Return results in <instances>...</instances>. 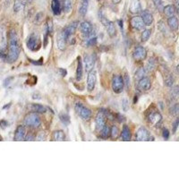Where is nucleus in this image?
Returning a JSON list of instances; mask_svg holds the SVG:
<instances>
[{"mask_svg": "<svg viewBox=\"0 0 179 179\" xmlns=\"http://www.w3.org/2000/svg\"><path fill=\"white\" fill-rule=\"evenodd\" d=\"M8 42H9V52L7 60L9 63L15 62L21 53V45L18 39L17 33L14 29H11L8 32Z\"/></svg>", "mask_w": 179, "mask_h": 179, "instance_id": "1", "label": "nucleus"}, {"mask_svg": "<svg viewBox=\"0 0 179 179\" xmlns=\"http://www.w3.org/2000/svg\"><path fill=\"white\" fill-rule=\"evenodd\" d=\"M74 108H75V111L76 113L79 115L80 117H82L83 120L85 121H88L91 119L92 115V110L90 108H88L87 107H85L82 102L80 101H77L74 105Z\"/></svg>", "mask_w": 179, "mask_h": 179, "instance_id": "2", "label": "nucleus"}, {"mask_svg": "<svg viewBox=\"0 0 179 179\" xmlns=\"http://www.w3.org/2000/svg\"><path fill=\"white\" fill-rule=\"evenodd\" d=\"M24 125L28 127L37 128L41 125V120L39 115L34 112H31L28 114L24 118Z\"/></svg>", "mask_w": 179, "mask_h": 179, "instance_id": "3", "label": "nucleus"}, {"mask_svg": "<svg viewBox=\"0 0 179 179\" xmlns=\"http://www.w3.org/2000/svg\"><path fill=\"white\" fill-rule=\"evenodd\" d=\"M135 140L138 142H150V141H154V138L150 134V132L146 129V127L141 126L136 132Z\"/></svg>", "mask_w": 179, "mask_h": 179, "instance_id": "4", "label": "nucleus"}, {"mask_svg": "<svg viewBox=\"0 0 179 179\" xmlns=\"http://www.w3.org/2000/svg\"><path fill=\"white\" fill-rule=\"evenodd\" d=\"M78 25H79L78 21H73V22H71L69 25H67V26L61 31V34L63 35V37H64V40H65L66 41H68L69 39L75 33L76 29L78 28Z\"/></svg>", "mask_w": 179, "mask_h": 179, "instance_id": "5", "label": "nucleus"}, {"mask_svg": "<svg viewBox=\"0 0 179 179\" xmlns=\"http://www.w3.org/2000/svg\"><path fill=\"white\" fill-rule=\"evenodd\" d=\"M111 86H112L113 92L116 94H119L123 92L125 85H124V81H123V77L121 75H114L113 76Z\"/></svg>", "mask_w": 179, "mask_h": 179, "instance_id": "6", "label": "nucleus"}, {"mask_svg": "<svg viewBox=\"0 0 179 179\" xmlns=\"http://www.w3.org/2000/svg\"><path fill=\"white\" fill-rule=\"evenodd\" d=\"M41 47V43L39 37L35 34H31L27 40V48L31 51H38Z\"/></svg>", "mask_w": 179, "mask_h": 179, "instance_id": "7", "label": "nucleus"}, {"mask_svg": "<svg viewBox=\"0 0 179 179\" xmlns=\"http://www.w3.org/2000/svg\"><path fill=\"white\" fill-rule=\"evenodd\" d=\"M79 29H80V31L82 32V36L85 39H87L93 32L92 24L88 21H82V22H81L80 25H79Z\"/></svg>", "mask_w": 179, "mask_h": 179, "instance_id": "8", "label": "nucleus"}, {"mask_svg": "<svg viewBox=\"0 0 179 179\" xmlns=\"http://www.w3.org/2000/svg\"><path fill=\"white\" fill-rule=\"evenodd\" d=\"M97 83V73L94 70H92L88 73V77H87V90L91 92H93L95 89V86Z\"/></svg>", "mask_w": 179, "mask_h": 179, "instance_id": "9", "label": "nucleus"}, {"mask_svg": "<svg viewBox=\"0 0 179 179\" xmlns=\"http://www.w3.org/2000/svg\"><path fill=\"white\" fill-rule=\"evenodd\" d=\"M96 129L100 132L102 129L104 128V126L106 125V115L103 111V109H101L99 111V113L97 114L96 116Z\"/></svg>", "mask_w": 179, "mask_h": 179, "instance_id": "10", "label": "nucleus"}, {"mask_svg": "<svg viewBox=\"0 0 179 179\" xmlns=\"http://www.w3.org/2000/svg\"><path fill=\"white\" fill-rule=\"evenodd\" d=\"M133 57L135 59L136 61H142L143 59H145L147 57V50L145 49L143 47L138 46L134 49L133 52Z\"/></svg>", "mask_w": 179, "mask_h": 179, "instance_id": "11", "label": "nucleus"}, {"mask_svg": "<svg viewBox=\"0 0 179 179\" xmlns=\"http://www.w3.org/2000/svg\"><path fill=\"white\" fill-rule=\"evenodd\" d=\"M130 23H131V26L133 27V29H134L136 31H143L145 29V24L143 22V19L141 18V16L132 17Z\"/></svg>", "mask_w": 179, "mask_h": 179, "instance_id": "12", "label": "nucleus"}, {"mask_svg": "<svg viewBox=\"0 0 179 179\" xmlns=\"http://www.w3.org/2000/svg\"><path fill=\"white\" fill-rule=\"evenodd\" d=\"M101 21H102V23L105 25L108 35L110 36V37H114V36L116 34V29L115 27L114 22L111 21H108L105 17H102V18H101Z\"/></svg>", "mask_w": 179, "mask_h": 179, "instance_id": "13", "label": "nucleus"}, {"mask_svg": "<svg viewBox=\"0 0 179 179\" xmlns=\"http://www.w3.org/2000/svg\"><path fill=\"white\" fill-rule=\"evenodd\" d=\"M83 64H84V67H85L86 72L89 73L90 71L93 70L94 64H95V59H94L92 55L85 54L84 58H83Z\"/></svg>", "mask_w": 179, "mask_h": 179, "instance_id": "14", "label": "nucleus"}, {"mask_svg": "<svg viewBox=\"0 0 179 179\" xmlns=\"http://www.w3.org/2000/svg\"><path fill=\"white\" fill-rule=\"evenodd\" d=\"M26 137V129L23 125H19L15 133H14V141L16 142H21V141H24Z\"/></svg>", "mask_w": 179, "mask_h": 179, "instance_id": "15", "label": "nucleus"}, {"mask_svg": "<svg viewBox=\"0 0 179 179\" xmlns=\"http://www.w3.org/2000/svg\"><path fill=\"white\" fill-rule=\"evenodd\" d=\"M28 108L31 111L37 114H43L47 111V107L40 104H37V103H31L28 105Z\"/></svg>", "mask_w": 179, "mask_h": 179, "instance_id": "16", "label": "nucleus"}, {"mask_svg": "<svg viewBox=\"0 0 179 179\" xmlns=\"http://www.w3.org/2000/svg\"><path fill=\"white\" fill-rule=\"evenodd\" d=\"M150 87H151V82H150V78L145 76V77L139 80L138 88L141 91H149L150 89Z\"/></svg>", "mask_w": 179, "mask_h": 179, "instance_id": "17", "label": "nucleus"}, {"mask_svg": "<svg viewBox=\"0 0 179 179\" xmlns=\"http://www.w3.org/2000/svg\"><path fill=\"white\" fill-rule=\"evenodd\" d=\"M141 18L143 19V22L145 24V26H150L152 24L153 22V16L150 12H149L148 10H144L142 12V15H141Z\"/></svg>", "mask_w": 179, "mask_h": 179, "instance_id": "18", "label": "nucleus"}, {"mask_svg": "<svg viewBox=\"0 0 179 179\" xmlns=\"http://www.w3.org/2000/svg\"><path fill=\"white\" fill-rule=\"evenodd\" d=\"M130 12L132 14H138L142 11V5L140 0H132L130 5Z\"/></svg>", "mask_w": 179, "mask_h": 179, "instance_id": "19", "label": "nucleus"}, {"mask_svg": "<svg viewBox=\"0 0 179 179\" xmlns=\"http://www.w3.org/2000/svg\"><path fill=\"white\" fill-rule=\"evenodd\" d=\"M89 3H90V0H81L80 6H79L78 12L79 14H81L82 16H84V15L87 14L88 7H89Z\"/></svg>", "mask_w": 179, "mask_h": 179, "instance_id": "20", "label": "nucleus"}, {"mask_svg": "<svg viewBox=\"0 0 179 179\" xmlns=\"http://www.w3.org/2000/svg\"><path fill=\"white\" fill-rule=\"evenodd\" d=\"M121 138L124 142H128L131 140V132H130V129L129 127L125 125L123 126V130H122L121 133Z\"/></svg>", "mask_w": 179, "mask_h": 179, "instance_id": "21", "label": "nucleus"}, {"mask_svg": "<svg viewBox=\"0 0 179 179\" xmlns=\"http://www.w3.org/2000/svg\"><path fill=\"white\" fill-rule=\"evenodd\" d=\"M51 7L55 15H59L61 14V4L59 0H52Z\"/></svg>", "mask_w": 179, "mask_h": 179, "instance_id": "22", "label": "nucleus"}, {"mask_svg": "<svg viewBox=\"0 0 179 179\" xmlns=\"http://www.w3.org/2000/svg\"><path fill=\"white\" fill-rule=\"evenodd\" d=\"M52 137H53V141H55V142H63L65 139V134L63 131L57 130L53 133Z\"/></svg>", "mask_w": 179, "mask_h": 179, "instance_id": "23", "label": "nucleus"}, {"mask_svg": "<svg viewBox=\"0 0 179 179\" xmlns=\"http://www.w3.org/2000/svg\"><path fill=\"white\" fill-rule=\"evenodd\" d=\"M163 12H164L165 15L169 18V17H172V16H175L177 9H176V7H174L173 5H169V6L164 7Z\"/></svg>", "mask_w": 179, "mask_h": 179, "instance_id": "24", "label": "nucleus"}, {"mask_svg": "<svg viewBox=\"0 0 179 179\" xmlns=\"http://www.w3.org/2000/svg\"><path fill=\"white\" fill-rule=\"evenodd\" d=\"M149 119H150V122L151 124L157 125L158 123H159V122L161 121L162 115H160V113H158V112H153V113H151V114L150 115Z\"/></svg>", "mask_w": 179, "mask_h": 179, "instance_id": "25", "label": "nucleus"}, {"mask_svg": "<svg viewBox=\"0 0 179 179\" xmlns=\"http://www.w3.org/2000/svg\"><path fill=\"white\" fill-rule=\"evenodd\" d=\"M26 3L23 0H15L14 5V11L15 13H20L25 7Z\"/></svg>", "mask_w": 179, "mask_h": 179, "instance_id": "26", "label": "nucleus"}, {"mask_svg": "<svg viewBox=\"0 0 179 179\" xmlns=\"http://www.w3.org/2000/svg\"><path fill=\"white\" fill-rule=\"evenodd\" d=\"M167 24L169 28L174 31H177L178 29V20L176 16H172L167 19Z\"/></svg>", "mask_w": 179, "mask_h": 179, "instance_id": "27", "label": "nucleus"}, {"mask_svg": "<svg viewBox=\"0 0 179 179\" xmlns=\"http://www.w3.org/2000/svg\"><path fill=\"white\" fill-rule=\"evenodd\" d=\"M82 74H83V72H82V61L81 59V57H78V64H77V69H76V80H82Z\"/></svg>", "mask_w": 179, "mask_h": 179, "instance_id": "28", "label": "nucleus"}, {"mask_svg": "<svg viewBox=\"0 0 179 179\" xmlns=\"http://www.w3.org/2000/svg\"><path fill=\"white\" fill-rule=\"evenodd\" d=\"M66 40H64V38L63 37V35L60 33L59 36L57 37V48L59 49L60 50H64L65 49V44H66Z\"/></svg>", "mask_w": 179, "mask_h": 179, "instance_id": "29", "label": "nucleus"}, {"mask_svg": "<svg viewBox=\"0 0 179 179\" xmlns=\"http://www.w3.org/2000/svg\"><path fill=\"white\" fill-rule=\"evenodd\" d=\"M73 8V0H63V10L65 14H69Z\"/></svg>", "mask_w": 179, "mask_h": 179, "instance_id": "30", "label": "nucleus"}, {"mask_svg": "<svg viewBox=\"0 0 179 179\" xmlns=\"http://www.w3.org/2000/svg\"><path fill=\"white\" fill-rule=\"evenodd\" d=\"M146 76V70H145V68H143V67H140L137 71H136L135 74H134V77L137 80H140V79L143 78V77H145Z\"/></svg>", "mask_w": 179, "mask_h": 179, "instance_id": "31", "label": "nucleus"}, {"mask_svg": "<svg viewBox=\"0 0 179 179\" xmlns=\"http://www.w3.org/2000/svg\"><path fill=\"white\" fill-rule=\"evenodd\" d=\"M59 118L60 120L62 121V123L65 125H68L70 124V116L66 113H60L59 115Z\"/></svg>", "mask_w": 179, "mask_h": 179, "instance_id": "32", "label": "nucleus"}, {"mask_svg": "<svg viewBox=\"0 0 179 179\" xmlns=\"http://www.w3.org/2000/svg\"><path fill=\"white\" fill-rule=\"evenodd\" d=\"M100 133H101V137L103 139H107L110 137V128L107 125H105L104 128L100 131Z\"/></svg>", "mask_w": 179, "mask_h": 179, "instance_id": "33", "label": "nucleus"}, {"mask_svg": "<svg viewBox=\"0 0 179 179\" xmlns=\"http://www.w3.org/2000/svg\"><path fill=\"white\" fill-rule=\"evenodd\" d=\"M150 34H151V31L150 30H143L142 36H141V40L143 42H146L149 39H150Z\"/></svg>", "mask_w": 179, "mask_h": 179, "instance_id": "34", "label": "nucleus"}, {"mask_svg": "<svg viewBox=\"0 0 179 179\" xmlns=\"http://www.w3.org/2000/svg\"><path fill=\"white\" fill-rule=\"evenodd\" d=\"M153 3H154V5H155V7H156L160 13H162L163 10H164V5H163L162 0H153Z\"/></svg>", "mask_w": 179, "mask_h": 179, "instance_id": "35", "label": "nucleus"}, {"mask_svg": "<svg viewBox=\"0 0 179 179\" xmlns=\"http://www.w3.org/2000/svg\"><path fill=\"white\" fill-rule=\"evenodd\" d=\"M122 77H123V81H124V85L125 86L127 89H129V87H130V77H129V74L126 72H125L124 76H122Z\"/></svg>", "mask_w": 179, "mask_h": 179, "instance_id": "36", "label": "nucleus"}, {"mask_svg": "<svg viewBox=\"0 0 179 179\" xmlns=\"http://www.w3.org/2000/svg\"><path fill=\"white\" fill-rule=\"evenodd\" d=\"M47 139V133L45 131H40L38 135L36 137V140L37 141H40V142H42V141H45Z\"/></svg>", "mask_w": 179, "mask_h": 179, "instance_id": "37", "label": "nucleus"}, {"mask_svg": "<svg viewBox=\"0 0 179 179\" xmlns=\"http://www.w3.org/2000/svg\"><path fill=\"white\" fill-rule=\"evenodd\" d=\"M122 107L125 112H127L129 110V101L126 98H124L122 100Z\"/></svg>", "mask_w": 179, "mask_h": 179, "instance_id": "38", "label": "nucleus"}, {"mask_svg": "<svg viewBox=\"0 0 179 179\" xmlns=\"http://www.w3.org/2000/svg\"><path fill=\"white\" fill-rule=\"evenodd\" d=\"M155 65H156L155 60H154V59H150V60H149V63H148V65H147V71H152V70L155 68Z\"/></svg>", "mask_w": 179, "mask_h": 179, "instance_id": "39", "label": "nucleus"}, {"mask_svg": "<svg viewBox=\"0 0 179 179\" xmlns=\"http://www.w3.org/2000/svg\"><path fill=\"white\" fill-rule=\"evenodd\" d=\"M110 136L114 139L118 136V128L115 125H113L112 128L110 129Z\"/></svg>", "mask_w": 179, "mask_h": 179, "instance_id": "40", "label": "nucleus"}, {"mask_svg": "<svg viewBox=\"0 0 179 179\" xmlns=\"http://www.w3.org/2000/svg\"><path fill=\"white\" fill-rule=\"evenodd\" d=\"M172 97L174 98V99H177L178 98V94H179V89H178V86H174L173 88H172Z\"/></svg>", "mask_w": 179, "mask_h": 179, "instance_id": "41", "label": "nucleus"}, {"mask_svg": "<svg viewBox=\"0 0 179 179\" xmlns=\"http://www.w3.org/2000/svg\"><path fill=\"white\" fill-rule=\"evenodd\" d=\"M179 113V105L177 103L175 106H173L172 107V109H171V114L173 115H177Z\"/></svg>", "mask_w": 179, "mask_h": 179, "instance_id": "42", "label": "nucleus"}, {"mask_svg": "<svg viewBox=\"0 0 179 179\" xmlns=\"http://www.w3.org/2000/svg\"><path fill=\"white\" fill-rule=\"evenodd\" d=\"M165 83H166V85L168 86V87H172V86H173V83H174V77H173L172 75H170L168 78L166 79Z\"/></svg>", "mask_w": 179, "mask_h": 179, "instance_id": "43", "label": "nucleus"}, {"mask_svg": "<svg viewBox=\"0 0 179 179\" xmlns=\"http://www.w3.org/2000/svg\"><path fill=\"white\" fill-rule=\"evenodd\" d=\"M43 21V14L42 13H39L38 14H36L35 17V23L40 24L41 21Z\"/></svg>", "mask_w": 179, "mask_h": 179, "instance_id": "44", "label": "nucleus"}, {"mask_svg": "<svg viewBox=\"0 0 179 179\" xmlns=\"http://www.w3.org/2000/svg\"><path fill=\"white\" fill-rule=\"evenodd\" d=\"M169 134H169L168 129H163V131H162V136H163V138H164L165 140H167V139L169 138Z\"/></svg>", "mask_w": 179, "mask_h": 179, "instance_id": "45", "label": "nucleus"}, {"mask_svg": "<svg viewBox=\"0 0 179 179\" xmlns=\"http://www.w3.org/2000/svg\"><path fill=\"white\" fill-rule=\"evenodd\" d=\"M178 125H179V119L178 118H177V120L174 122V124H173V133H174V134L177 132V130L178 128Z\"/></svg>", "mask_w": 179, "mask_h": 179, "instance_id": "46", "label": "nucleus"}, {"mask_svg": "<svg viewBox=\"0 0 179 179\" xmlns=\"http://www.w3.org/2000/svg\"><path fill=\"white\" fill-rule=\"evenodd\" d=\"M116 117H117V121L119 122V123H122L123 121H125V118L123 116V115H121L120 114H117L116 115Z\"/></svg>", "mask_w": 179, "mask_h": 179, "instance_id": "47", "label": "nucleus"}, {"mask_svg": "<svg viewBox=\"0 0 179 179\" xmlns=\"http://www.w3.org/2000/svg\"><path fill=\"white\" fill-rule=\"evenodd\" d=\"M7 125H8L7 122L5 121V120H1V121H0V126H1L3 129L6 128L7 126Z\"/></svg>", "mask_w": 179, "mask_h": 179, "instance_id": "48", "label": "nucleus"}, {"mask_svg": "<svg viewBox=\"0 0 179 179\" xmlns=\"http://www.w3.org/2000/svg\"><path fill=\"white\" fill-rule=\"evenodd\" d=\"M59 73L61 74V76H62V77H64V76L66 75V73H66V70H65V69L60 68V69H59Z\"/></svg>", "mask_w": 179, "mask_h": 179, "instance_id": "49", "label": "nucleus"}, {"mask_svg": "<svg viewBox=\"0 0 179 179\" xmlns=\"http://www.w3.org/2000/svg\"><path fill=\"white\" fill-rule=\"evenodd\" d=\"M32 64H34L35 65H41L42 64V59H40V61H33V60H30Z\"/></svg>", "mask_w": 179, "mask_h": 179, "instance_id": "50", "label": "nucleus"}, {"mask_svg": "<svg viewBox=\"0 0 179 179\" xmlns=\"http://www.w3.org/2000/svg\"><path fill=\"white\" fill-rule=\"evenodd\" d=\"M33 137H34V136H32L31 134H28L27 136L25 137V140H26V141H32V140H34V138H33Z\"/></svg>", "mask_w": 179, "mask_h": 179, "instance_id": "51", "label": "nucleus"}, {"mask_svg": "<svg viewBox=\"0 0 179 179\" xmlns=\"http://www.w3.org/2000/svg\"><path fill=\"white\" fill-rule=\"evenodd\" d=\"M32 98H33L34 100H35V99L36 100H40V99L41 98V96L38 92H34L33 93V95H32Z\"/></svg>", "mask_w": 179, "mask_h": 179, "instance_id": "52", "label": "nucleus"}, {"mask_svg": "<svg viewBox=\"0 0 179 179\" xmlns=\"http://www.w3.org/2000/svg\"><path fill=\"white\" fill-rule=\"evenodd\" d=\"M10 106H11V103H9L8 105H7V106H5V107H3V108H4V109H6V108H9L8 107H10Z\"/></svg>", "mask_w": 179, "mask_h": 179, "instance_id": "53", "label": "nucleus"}, {"mask_svg": "<svg viewBox=\"0 0 179 179\" xmlns=\"http://www.w3.org/2000/svg\"><path fill=\"white\" fill-rule=\"evenodd\" d=\"M120 1H121V0H113V2H114L115 4H118V3H120Z\"/></svg>", "mask_w": 179, "mask_h": 179, "instance_id": "54", "label": "nucleus"}, {"mask_svg": "<svg viewBox=\"0 0 179 179\" xmlns=\"http://www.w3.org/2000/svg\"><path fill=\"white\" fill-rule=\"evenodd\" d=\"M1 140H2V138H1V136H0V141H1Z\"/></svg>", "mask_w": 179, "mask_h": 179, "instance_id": "55", "label": "nucleus"}, {"mask_svg": "<svg viewBox=\"0 0 179 179\" xmlns=\"http://www.w3.org/2000/svg\"><path fill=\"white\" fill-rule=\"evenodd\" d=\"M168 1H173V0H168Z\"/></svg>", "mask_w": 179, "mask_h": 179, "instance_id": "56", "label": "nucleus"}]
</instances>
